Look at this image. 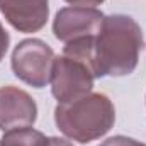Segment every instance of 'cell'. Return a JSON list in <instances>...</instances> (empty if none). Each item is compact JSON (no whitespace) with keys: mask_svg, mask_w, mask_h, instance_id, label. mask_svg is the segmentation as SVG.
I'll use <instances>...</instances> for the list:
<instances>
[{"mask_svg":"<svg viewBox=\"0 0 146 146\" xmlns=\"http://www.w3.org/2000/svg\"><path fill=\"white\" fill-rule=\"evenodd\" d=\"M104 14L95 7H65L60 9L53 21V34L61 42L95 37L104 21Z\"/></svg>","mask_w":146,"mask_h":146,"instance_id":"5","label":"cell"},{"mask_svg":"<svg viewBox=\"0 0 146 146\" xmlns=\"http://www.w3.org/2000/svg\"><path fill=\"white\" fill-rule=\"evenodd\" d=\"M56 127L73 141L87 145L106 136L115 122V109L107 95L90 92L76 100L58 104Z\"/></svg>","mask_w":146,"mask_h":146,"instance_id":"2","label":"cell"},{"mask_svg":"<svg viewBox=\"0 0 146 146\" xmlns=\"http://www.w3.org/2000/svg\"><path fill=\"white\" fill-rule=\"evenodd\" d=\"M0 146H73L68 139L46 136L34 127H19L3 133Z\"/></svg>","mask_w":146,"mask_h":146,"instance_id":"8","label":"cell"},{"mask_svg":"<svg viewBox=\"0 0 146 146\" xmlns=\"http://www.w3.org/2000/svg\"><path fill=\"white\" fill-rule=\"evenodd\" d=\"M145 46L141 26L129 15H106L94 37L92 65L97 78L126 76L138 66Z\"/></svg>","mask_w":146,"mask_h":146,"instance_id":"1","label":"cell"},{"mask_svg":"<svg viewBox=\"0 0 146 146\" xmlns=\"http://www.w3.org/2000/svg\"><path fill=\"white\" fill-rule=\"evenodd\" d=\"M0 12L19 33L41 31L49 17V0H0Z\"/></svg>","mask_w":146,"mask_h":146,"instance_id":"7","label":"cell"},{"mask_svg":"<svg viewBox=\"0 0 146 146\" xmlns=\"http://www.w3.org/2000/svg\"><path fill=\"white\" fill-rule=\"evenodd\" d=\"M9 44H10V36H9V33L3 29V26L0 22V61L5 58L7 49H9Z\"/></svg>","mask_w":146,"mask_h":146,"instance_id":"10","label":"cell"},{"mask_svg":"<svg viewBox=\"0 0 146 146\" xmlns=\"http://www.w3.org/2000/svg\"><path fill=\"white\" fill-rule=\"evenodd\" d=\"M54 53L44 41L31 37L21 41L12 51V72L24 83L42 88L49 83Z\"/></svg>","mask_w":146,"mask_h":146,"instance_id":"4","label":"cell"},{"mask_svg":"<svg viewBox=\"0 0 146 146\" xmlns=\"http://www.w3.org/2000/svg\"><path fill=\"white\" fill-rule=\"evenodd\" d=\"M65 2H68L70 5H75V7H97L104 3L106 0H65Z\"/></svg>","mask_w":146,"mask_h":146,"instance_id":"11","label":"cell"},{"mask_svg":"<svg viewBox=\"0 0 146 146\" xmlns=\"http://www.w3.org/2000/svg\"><path fill=\"white\" fill-rule=\"evenodd\" d=\"M99 146H146V145L138 141V139L127 138V136H112L109 139L102 141Z\"/></svg>","mask_w":146,"mask_h":146,"instance_id":"9","label":"cell"},{"mask_svg":"<svg viewBox=\"0 0 146 146\" xmlns=\"http://www.w3.org/2000/svg\"><path fill=\"white\" fill-rule=\"evenodd\" d=\"M37 119L36 100L22 88L0 87V131L31 127Z\"/></svg>","mask_w":146,"mask_h":146,"instance_id":"6","label":"cell"},{"mask_svg":"<svg viewBox=\"0 0 146 146\" xmlns=\"http://www.w3.org/2000/svg\"><path fill=\"white\" fill-rule=\"evenodd\" d=\"M94 66L88 60L61 53L60 56H54L53 70H51V94L58 100V104L76 100L94 88L95 80Z\"/></svg>","mask_w":146,"mask_h":146,"instance_id":"3","label":"cell"}]
</instances>
